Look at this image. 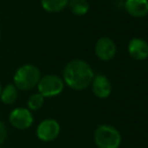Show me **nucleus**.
I'll use <instances>...</instances> for the list:
<instances>
[{"instance_id": "f257e3e1", "label": "nucleus", "mask_w": 148, "mask_h": 148, "mask_svg": "<svg viewBox=\"0 0 148 148\" xmlns=\"http://www.w3.org/2000/svg\"><path fill=\"white\" fill-rule=\"evenodd\" d=\"M94 71L89 63L82 59H75L66 65L62 73V80L74 90H84L91 85Z\"/></svg>"}, {"instance_id": "f03ea898", "label": "nucleus", "mask_w": 148, "mask_h": 148, "mask_svg": "<svg viewBox=\"0 0 148 148\" xmlns=\"http://www.w3.org/2000/svg\"><path fill=\"white\" fill-rule=\"evenodd\" d=\"M40 77V70L36 66L32 64H24L14 73L13 84L18 90H30L36 86Z\"/></svg>"}, {"instance_id": "7ed1b4c3", "label": "nucleus", "mask_w": 148, "mask_h": 148, "mask_svg": "<svg viewBox=\"0 0 148 148\" xmlns=\"http://www.w3.org/2000/svg\"><path fill=\"white\" fill-rule=\"evenodd\" d=\"M94 141L98 148H119L122 138L115 127L100 125L94 133Z\"/></svg>"}, {"instance_id": "20e7f679", "label": "nucleus", "mask_w": 148, "mask_h": 148, "mask_svg": "<svg viewBox=\"0 0 148 148\" xmlns=\"http://www.w3.org/2000/svg\"><path fill=\"white\" fill-rule=\"evenodd\" d=\"M37 90L43 97H53L60 94L64 90V82L62 78L56 74L41 76L37 83Z\"/></svg>"}, {"instance_id": "39448f33", "label": "nucleus", "mask_w": 148, "mask_h": 148, "mask_svg": "<svg viewBox=\"0 0 148 148\" xmlns=\"http://www.w3.org/2000/svg\"><path fill=\"white\" fill-rule=\"evenodd\" d=\"M60 126L55 119H45L41 121L36 128V136L40 141L51 142L59 137Z\"/></svg>"}, {"instance_id": "423d86ee", "label": "nucleus", "mask_w": 148, "mask_h": 148, "mask_svg": "<svg viewBox=\"0 0 148 148\" xmlns=\"http://www.w3.org/2000/svg\"><path fill=\"white\" fill-rule=\"evenodd\" d=\"M8 120L13 128L23 131L31 127L33 123V116L31 111L26 108H16L10 112Z\"/></svg>"}, {"instance_id": "0eeeda50", "label": "nucleus", "mask_w": 148, "mask_h": 148, "mask_svg": "<svg viewBox=\"0 0 148 148\" xmlns=\"http://www.w3.org/2000/svg\"><path fill=\"white\" fill-rule=\"evenodd\" d=\"M117 47L115 42L108 37L100 38L95 45L96 56L102 61H110L116 55Z\"/></svg>"}, {"instance_id": "6e6552de", "label": "nucleus", "mask_w": 148, "mask_h": 148, "mask_svg": "<svg viewBox=\"0 0 148 148\" xmlns=\"http://www.w3.org/2000/svg\"><path fill=\"white\" fill-rule=\"evenodd\" d=\"M128 53L131 58L143 61L148 58V43L140 38H133L128 43Z\"/></svg>"}, {"instance_id": "1a4fd4ad", "label": "nucleus", "mask_w": 148, "mask_h": 148, "mask_svg": "<svg viewBox=\"0 0 148 148\" xmlns=\"http://www.w3.org/2000/svg\"><path fill=\"white\" fill-rule=\"evenodd\" d=\"M94 94L99 99H107L112 92V85L107 76L103 74H97L94 76L91 83Z\"/></svg>"}, {"instance_id": "9d476101", "label": "nucleus", "mask_w": 148, "mask_h": 148, "mask_svg": "<svg viewBox=\"0 0 148 148\" xmlns=\"http://www.w3.org/2000/svg\"><path fill=\"white\" fill-rule=\"evenodd\" d=\"M125 8L133 17H144L148 14V0H126Z\"/></svg>"}, {"instance_id": "9b49d317", "label": "nucleus", "mask_w": 148, "mask_h": 148, "mask_svg": "<svg viewBox=\"0 0 148 148\" xmlns=\"http://www.w3.org/2000/svg\"><path fill=\"white\" fill-rule=\"evenodd\" d=\"M70 0H40L41 7L49 13H58L68 6Z\"/></svg>"}, {"instance_id": "f8f14e48", "label": "nucleus", "mask_w": 148, "mask_h": 148, "mask_svg": "<svg viewBox=\"0 0 148 148\" xmlns=\"http://www.w3.org/2000/svg\"><path fill=\"white\" fill-rule=\"evenodd\" d=\"M18 97V89L13 83L7 84L4 88H2L0 99L4 105H13Z\"/></svg>"}, {"instance_id": "ddd939ff", "label": "nucleus", "mask_w": 148, "mask_h": 148, "mask_svg": "<svg viewBox=\"0 0 148 148\" xmlns=\"http://www.w3.org/2000/svg\"><path fill=\"white\" fill-rule=\"evenodd\" d=\"M68 6L71 11L78 16L87 14L90 9V4L87 0H70Z\"/></svg>"}, {"instance_id": "4468645a", "label": "nucleus", "mask_w": 148, "mask_h": 148, "mask_svg": "<svg viewBox=\"0 0 148 148\" xmlns=\"http://www.w3.org/2000/svg\"><path fill=\"white\" fill-rule=\"evenodd\" d=\"M43 103H45V97L40 93H33L27 99V109L29 111H38L42 108Z\"/></svg>"}, {"instance_id": "2eb2a0df", "label": "nucleus", "mask_w": 148, "mask_h": 148, "mask_svg": "<svg viewBox=\"0 0 148 148\" xmlns=\"http://www.w3.org/2000/svg\"><path fill=\"white\" fill-rule=\"evenodd\" d=\"M7 137V129H6L4 123L0 120V146L4 143Z\"/></svg>"}, {"instance_id": "dca6fc26", "label": "nucleus", "mask_w": 148, "mask_h": 148, "mask_svg": "<svg viewBox=\"0 0 148 148\" xmlns=\"http://www.w3.org/2000/svg\"><path fill=\"white\" fill-rule=\"evenodd\" d=\"M1 91H2V85H1V83H0V94H1Z\"/></svg>"}, {"instance_id": "f3484780", "label": "nucleus", "mask_w": 148, "mask_h": 148, "mask_svg": "<svg viewBox=\"0 0 148 148\" xmlns=\"http://www.w3.org/2000/svg\"><path fill=\"white\" fill-rule=\"evenodd\" d=\"M0 41H1V31H0Z\"/></svg>"}]
</instances>
